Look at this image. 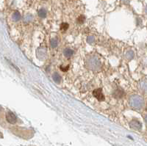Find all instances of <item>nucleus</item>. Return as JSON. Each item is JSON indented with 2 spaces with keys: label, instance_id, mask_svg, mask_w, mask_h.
<instances>
[{
  "label": "nucleus",
  "instance_id": "18",
  "mask_svg": "<svg viewBox=\"0 0 147 146\" xmlns=\"http://www.w3.org/2000/svg\"><path fill=\"white\" fill-rule=\"evenodd\" d=\"M60 70H61L62 71H67L68 70V68H69V65H67L66 67H63V66H60Z\"/></svg>",
  "mask_w": 147,
  "mask_h": 146
},
{
  "label": "nucleus",
  "instance_id": "21",
  "mask_svg": "<svg viewBox=\"0 0 147 146\" xmlns=\"http://www.w3.org/2000/svg\"><path fill=\"white\" fill-rule=\"evenodd\" d=\"M145 12L147 14V5L145 7Z\"/></svg>",
  "mask_w": 147,
  "mask_h": 146
},
{
  "label": "nucleus",
  "instance_id": "2",
  "mask_svg": "<svg viewBox=\"0 0 147 146\" xmlns=\"http://www.w3.org/2000/svg\"><path fill=\"white\" fill-rule=\"evenodd\" d=\"M87 67L92 71H97L101 68L100 60L95 56L90 57L87 59Z\"/></svg>",
  "mask_w": 147,
  "mask_h": 146
},
{
  "label": "nucleus",
  "instance_id": "3",
  "mask_svg": "<svg viewBox=\"0 0 147 146\" xmlns=\"http://www.w3.org/2000/svg\"><path fill=\"white\" fill-rule=\"evenodd\" d=\"M36 54L39 60H45V58L46 57V49L44 48V47L39 48L37 50Z\"/></svg>",
  "mask_w": 147,
  "mask_h": 146
},
{
  "label": "nucleus",
  "instance_id": "17",
  "mask_svg": "<svg viewBox=\"0 0 147 146\" xmlns=\"http://www.w3.org/2000/svg\"><path fill=\"white\" fill-rule=\"evenodd\" d=\"M87 42L90 44H92L94 42V37L93 36H88L87 37Z\"/></svg>",
  "mask_w": 147,
  "mask_h": 146
},
{
  "label": "nucleus",
  "instance_id": "14",
  "mask_svg": "<svg viewBox=\"0 0 147 146\" xmlns=\"http://www.w3.org/2000/svg\"><path fill=\"white\" fill-rule=\"evenodd\" d=\"M134 56H135V54H134L133 51H129L126 54V57L128 60H132L134 57Z\"/></svg>",
  "mask_w": 147,
  "mask_h": 146
},
{
  "label": "nucleus",
  "instance_id": "11",
  "mask_svg": "<svg viewBox=\"0 0 147 146\" xmlns=\"http://www.w3.org/2000/svg\"><path fill=\"white\" fill-rule=\"evenodd\" d=\"M50 44H51V46L52 48H55L58 45V40L57 39H55V38H52L50 40Z\"/></svg>",
  "mask_w": 147,
  "mask_h": 146
},
{
  "label": "nucleus",
  "instance_id": "22",
  "mask_svg": "<svg viewBox=\"0 0 147 146\" xmlns=\"http://www.w3.org/2000/svg\"><path fill=\"white\" fill-rule=\"evenodd\" d=\"M146 108H147V105H146Z\"/></svg>",
  "mask_w": 147,
  "mask_h": 146
},
{
  "label": "nucleus",
  "instance_id": "7",
  "mask_svg": "<svg viewBox=\"0 0 147 146\" xmlns=\"http://www.w3.org/2000/svg\"><path fill=\"white\" fill-rule=\"evenodd\" d=\"M52 79L54 82H55L56 83H60L62 80V77L60 76V75L58 73H54L52 75Z\"/></svg>",
  "mask_w": 147,
  "mask_h": 146
},
{
  "label": "nucleus",
  "instance_id": "6",
  "mask_svg": "<svg viewBox=\"0 0 147 146\" xmlns=\"http://www.w3.org/2000/svg\"><path fill=\"white\" fill-rule=\"evenodd\" d=\"M6 120L8 123L13 124L16 123V122L17 121V118L14 113H12L11 112H8L6 115Z\"/></svg>",
  "mask_w": 147,
  "mask_h": 146
},
{
  "label": "nucleus",
  "instance_id": "16",
  "mask_svg": "<svg viewBox=\"0 0 147 146\" xmlns=\"http://www.w3.org/2000/svg\"><path fill=\"white\" fill-rule=\"evenodd\" d=\"M68 28V24L67 23H62V24L60 25V29H61V30L66 31Z\"/></svg>",
  "mask_w": 147,
  "mask_h": 146
},
{
  "label": "nucleus",
  "instance_id": "15",
  "mask_svg": "<svg viewBox=\"0 0 147 146\" xmlns=\"http://www.w3.org/2000/svg\"><path fill=\"white\" fill-rule=\"evenodd\" d=\"M86 20V17L84 15H80L78 18H77V22L79 24H83L84 21Z\"/></svg>",
  "mask_w": 147,
  "mask_h": 146
},
{
  "label": "nucleus",
  "instance_id": "5",
  "mask_svg": "<svg viewBox=\"0 0 147 146\" xmlns=\"http://www.w3.org/2000/svg\"><path fill=\"white\" fill-rule=\"evenodd\" d=\"M130 126L131 129L135 130H140L142 128V124L140 122H139L137 120H132L130 122Z\"/></svg>",
  "mask_w": 147,
  "mask_h": 146
},
{
  "label": "nucleus",
  "instance_id": "1",
  "mask_svg": "<svg viewBox=\"0 0 147 146\" xmlns=\"http://www.w3.org/2000/svg\"><path fill=\"white\" fill-rule=\"evenodd\" d=\"M130 104L134 109L140 110L144 105V100L141 96L135 95L130 98Z\"/></svg>",
  "mask_w": 147,
  "mask_h": 146
},
{
  "label": "nucleus",
  "instance_id": "20",
  "mask_svg": "<svg viewBox=\"0 0 147 146\" xmlns=\"http://www.w3.org/2000/svg\"><path fill=\"white\" fill-rule=\"evenodd\" d=\"M144 121H145L146 123L147 124V115H146L144 116Z\"/></svg>",
  "mask_w": 147,
  "mask_h": 146
},
{
  "label": "nucleus",
  "instance_id": "13",
  "mask_svg": "<svg viewBox=\"0 0 147 146\" xmlns=\"http://www.w3.org/2000/svg\"><path fill=\"white\" fill-rule=\"evenodd\" d=\"M32 19H33V16L32 15H30V14L26 15L24 16V21L25 22H30V21H32Z\"/></svg>",
  "mask_w": 147,
  "mask_h": 146
},
{
  "label": "nucleus",
  "instance_id": "10",
  "mask_svg": "<svg viewBox=\"0 0 147 146\" xmlns=\"http://www.w3.org/2000/svg\"><path fill=\"white\" fill-rule=\"evenodd\" d=\"M21 18H22V16L18 12H15L12 14V18L14 21H18L21 19Z\"/></svg>",
  "mask_w": 147,
  "mask_h": 146
},
{
  "label": "nucleus",
  "instance_id": "9",
  "mask_svg": "<svg viewBox=\"0 0 147 146\" xmlns=\"http://www.w3.org/2000/svg\"><path fill=\"white\" fill-rule=\"evenodd\" d=\"M140 88L143 91H144L145 93H147V79H144L141 82H140Z\"/></svg>",
  "mask_w": 147,
  "mask_h": 146
},
{
  "label": "nucleus",
  "instance_id": "8",
  "mask_svg": "<svg viewBox=\"0 0 147 146\" xmlns=\"http://www.w3.org/2000/svg\"><path fill=\"white\" fill-rule=\"evenodd\" d=\"M63 54L66 57H70L74 54V51L70 49H66L63 51Z\"/></svg>",
  "mask_w": 147,
  "mask_h": 146
},
{
  "label": "nucleus",
  "instance_id": "19",
  "mask_svg": "<svg viewBox=\"0 0 147 146\" xmlns=\"http://www.w3.org/2000/svg\"><path fill=\"white\" fill-rule=\"evenodd\" d=\"M129 1H130V0H122V2L124 3V4H127V3L129 2Z\"/></svg>",
  "mask_w": 147,
  "mask_h": 146
},
{
  "label": "nucleus",
  "instance_id": "4",
  "mask_svg": "<svg viewBox=\"0 0 147 146\" xmlns=\"http://www.w3.org/2000/svg\"><path fill=\"white\" fill-rule=\"evenodd\" d=\"M93 95L99 101H102L104 100V96L103 95V93H102V90L101 88L94 90L93 92Z\"/></svg>",
  "mask_w": 147,
  "mask_h": 146
},
{
  "label": "nucleus",
  "instance_id": "23",
  "mask_svg": "<svg viewBox=\"0 0 147 146\" xmlns=\"http://www.w3.org/2000/svg\"><path fill=\"white\" fill-rule=\"evenodd\" d=\"M44 1H46V0H44Z\"/></svg>",
  "mask_w": 147,
  "mask_h": 146
},
{
  "label": "nucleus",
  "instance_id": "12",
  "mask_svg": "<svg viewBox=\"0 0 147 146\" xmlns=\"http://www.w3.org/2000/svg\"><path fill=\"white\" fill-rule=\"evenodd\" d=\"M38 15L40 17V18H45L46 16V10L45 9H40L38 11Z\"/></svg>",
  "mask_w": 147,
  "mask_h": 146
}]
</instances>
